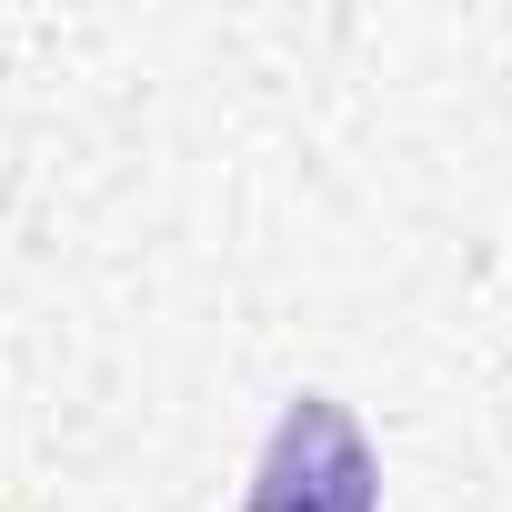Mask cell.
<instances>
[{
    "label": "cell",
    "mask_w": 512,
    "mask_h": 512,
    "mask_svg": "<svg viewBox=\"0 0 512 512\" xmlns=\"http://www.w3.org/2000/svg\"><path fill=\"white\" fill-rule=\"evenodd\" d=\"M241 512H382V452L332 392H292L262 432Z\"/></svg>",
    "instance_id": "1"
}]
</instances>
